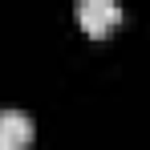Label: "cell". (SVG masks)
<instances>
[{
  "instance_id": "1",
  "label": "cell",
  "mask_w": 150,
  "mask_h": 150,
  "mask_svg": "<svg viewBox=\"0 0 150 150\" xmlns=\"http://www.w3.org/2000/svg\"><path fill=\"white\" fill-rule=\"evenodd\" d=\"M77 16H81V25H85L89 37H105L110 25L122 21V8L114 0H77Z\"/></svg>"
},
{
  "instance_id": "2",
  "label": "cell",
  "mask_w": 150,
  "mask_h": 150,
  "mask_svg": "<svg viewBox=\"0 0 150 150\" xmlns=\"http://www.w3.org/2000/svg\"><path fill=\"white\" fill-rule=\"evenodd\" d=\"M33 142V118L25 110H0V150H25Z\"/></svg>"
}]
</instances>
